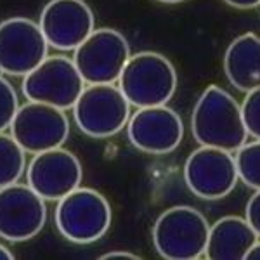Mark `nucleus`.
<instances>
[{
  "instance_id": "1",
  "label": "nucleus",
  "mask_w": 260,
  "mask_h": 260,
  "mask_svg": "<svg viewBox=\"0 0 260 260\" xmlns=\"http://www.w3.org/2000/svg\"><path fill=\"white\" fill-rule=\"evenodd\" d=\"M191 130L200 146L238 151L248 139L241 106L219 85H210L200 95L191 116Z\"/></svg>"
},
{
  "instance_id": "2",
  "label": "nucleus",
  "mask_w": 260,
  "mask_h": 260,
  "mask_svg": "<svg viewBox=\"0 0 260 260\" xmlns=\"http://www.w3.org/2000/svg\"><path fill=\"white\" fill-rule=\"evenodd\" d=\"M118 87L130 106H163L177 90V71L163 54L144 50L128 57Z\"/></svg>"
},
{
  "instance_id": "3",
  "label": "nucleus",
  "mask_w": 260,
  "mask_h": 260,
  "mask_svg": "<svg viewBox=\"0 0 260 260\" xmlns=\"http://www.w3.org/2000/svg\"><path fill=\"white\" fill-rule=\"evenodd\" d=\"M210 224L200 210L187 205L170 207L154 222L153 243L163 258L194 260L205 255Z\"/></svg>"
},
{
  "instance_id": "4",
  "label": "nucleus",
  "mask_w": 260,
  "mask_h": 260,
  "mask_svg": "<svg viewBox=\"0 0 260 260\" xmlns=\"http://www.w3.org/2000/svg\"><path fill=\"white\" fill-rule=\"evenodd\" d=\"M56 225L71 243L89 245L101 240L111 225V207L101 192L90 187H77L59 200Z\"/></svg>"
},
{
  "instance_id": "5",
  "label": "nucleus",
  "mask_w": 260,
  "mask_h": 260,
  "mask_svg": "<svg viewBox=\"0 0 260 260\" xmlns=\"http://www.w3.org/2000/svg\"><path fill=\"white\" fill-rule=\"evenodd\" d=\"M73 116L85 136L106 139L128 123L130 103L113 83H90L75 103Z\"/></svg>"
},
{
  "instance_id": "6",
  "label": "nucleus",
  "mask_w": 260,
  "mask_h": 260,
  "mask_svg": "<svg viewBox=\"0 0 260 260\" xmlns=\"http://www.w3.org/2000/svg\"><path fill=\"white\" fill-rule=\"evenodd\" d=\"M85 89V80L73 59L66 56H47L23 78V94L28 101L44 103L59 110H73Z\"/></svg>"
},
{
  "instance_id": "7",
  "label": "nucleus",
  "mask_w": 260,
  "mask_h": 260,
  "mask_svg": "<svg viewBox=\"0 0 260 260\" xmlns=\"http://www.w3.org/2000/svg\"><path fill=\"white\" fill-rule=\"evenodd\" d=\"M130 45L120 31L99 28L82 42L73 54V62L85 83H115L127 64Z\"/></svg>"
},
{
  "instance_id": "8",
  "label": "nucleus",
  "mask_w": 260,
  "mask_h": 260,
  "mask_svg": "<svg viewBox=\"0 0 260 260\" xmlns=\"http://www.w3.org/2000/svg\"><path fill=\"white\" fill-rule=\"evenodd\" d=\"M11 136L26 153L37 154L61 148L70 136V121L59 108L28 101L16 111Z\"/></svg>"
},
{
  "instance_id": "9",
  "label": "nucleus",
  "mask_w": 260,
  "mask_h": 260,
  "mask_svg": "<svg viewBox=\"0 0 260 260\" xmlns=\"http://www.w3.org/2000/svg\"><path fill=\"white\" fill-rule=\"evenodd\" d=\"M184 180L198 198L220 200L228 196L240 180L236 158L228 149L201 146L186 160Z\"/></svg>"
},
{
  "instance_id": "10",
  "label": "nucleus",
  "mask_w": 260,
  "mask_h": 260,
  "mask_svg": "<svg viewBox=\"0 0 260 260\" xmlns=\"http://www.w3.org/2000/svg\"><path fill=\"white\" fill-rule=\"evenodd\" d=\"M49 56V44L40 24L26 18H11L0 23V71L26 77Z\"/></svg>"
},
{
  "instance_id": "11",
  "label": "nucleus",
  "mask_w": 260,
  "mask_h": 260,
  "mask_svg": "<svg viewBox=\"0 0 260 260\" xmlns=\"http://www.w3.org/2000/svg\"><path fill=\"white\" fill-rule=\"evenodd\" d=\"M44 198L24 184L0 189V238L12 243L26 241L40 233L47 219Z\"/></svg>"
},
{
  "instance_id": "12",
  "label": "nucleus",
  "mask_w": 260,
  "mask_h": 260,
  "mask_svg": "<svg viewBox=\"0 0 260 260\" xmlns=\"http://www.w3.org/2000/svg\"><path fill=\"white\" fill-rule=\"evenodd\" d=\"M40 30L57 50H75L95 30L94 12L85 0H50L40 14Z\"/></svg>"
},
{
  "instance_id": "13",
  "label": "nucleus",
  "mask_w": 260,
  "mask_h": 260,
  "mask_svg": "<svg viewBox=\"0 0 260 260\" xmlns=\"http://www.w3.org/2000/svg\"><path fill=\"white\" fill-rule=\"evenodd\" d=\"M82 177L80 160L62 148L37 153L26 169L28 186L49 201H59L80 187Z\"/></svg>"
},
{
  "instance_id": "14",
  "label": "nucleus",
  "mask_w": 260,
  "mask_h": 260,
  "mask_svg": "<svg viewBox=\"0 0 260 260\" xmlns=\"http://www.w3.org/2000/svg\"><path fill=\"white\" fill-rule=\"evenodd\" d=\"M128 139L142 153L167 154L177 149L184 137L182 118L167 104L137 108L127 123Z\"/></svg>"
},
{
  "instance_id": "15",
  "label": "nucleus",
  "mask_w": 260,
  "mask_h": 260,
  "mask_svg": "<svg viewBox=\"0 0 260 260\" xmlns=\"http://www.w3.org/2000/svg\"><path fill=\"white\" fill-rule=\"evenodd\" d=\"M257 240L258 234L251 229L246 219L233 215L222 217L210 225L205 257L210 260H245Z\"/></svg>"
},
{
  "instance_id": "16",
  "label": "nucleus",
  "mask_w": 260,
  "mask_h": 260,
  "mask_svg": "<svg viewBox=\"0 0 260 260\" xmlns=\"http://www.w3.org/2000/svg\"><path fill=\"white\" fill-rule=\"evenodd\" d=\"M224 71L231 85L240 92L260 87V37L245 33L231 42L224 54Z\"/></svg>"
},
{
  "instance_id": "17",
  "label": "nucleus",
  "mask_w": 260,
  "mask_h": 260,
  "mask_svg": "<svg viewBox=\"0 0 260 260\" xmlns=\"http://www.w3.org/2000/svg\"><path fill=\"white\" fill-rule=\"evenodd\" d=\"M26 167V151L12 136L0 132V189L18 182Z\"/></svg>"
},
{
  "instance_id": "18",
  "label": "nucleus",
  "mask_w": 260,
  "mask_h": 260,
  "mask_svg": "<svg viewBox=\"0 0 260 260\" xmlns=\"http://www.w3.org/2000/svg\"><path fill=\"white\" fill-rule=\"evenodd\" d=\"M236 167L240 180L248 187L260 189V141L246 142L236 151Z\"/></svg>"
},
{
  "instance_id": "19",
  "label": "nucleus",
  "mask_w": 260,
  "mask_h": 260,
  "mask_svg": "<svg viewBox=\"0 0 260 260\" xmlns=\"http://www.w3.org/2000/svg\"><path fill=\"white\" fill-rule=\"evenodd\" d=\"M18 108V94L12 83L7 78L0 77V132L11 127Z\"/></svg>"
},
{
  "instance_id": "20",
  "label": "nucleus",
  "mask_w": 260,
  "mask_h": 260,
  "mask_svg": "<svg viewBox=\"0 0 260 260\" xmlns=\"http://www.w3.org/2000/svg\"><path fill=\"white\" fill-rule=\"evenodd\" d=\"M241 111L248 136L260 141V87L246 94L241 104Z\"/></svg>"
},
{
  "instance_id": "21",
  "label": "nucleus",
  "mask_w": 260,
  "mask_h": 260,
  "mask_svg": "<svg viewBox=\"0 0 260 260\" xmlns=\"http://www.w3.org/2000/svg\"><path fill=\"white\" fill-rule=\"evenodd\" d=\"M245 213H246V220H248V224L251 225V229H253L260 238V189H257V192L248 200Z\"/></svg>"
},
{
  "instance_id": "22",
  "label": "nucleus",
  "mask_w": 260,
  "mask_h": 260,
  "mask_svg": "<svg viewBox=\"0 0 260 260\" xmlns=\"http://www.w3.org/2000/svg\"><path fill=\"white\" fill-rule=\"evenodd\" d=\"M103 260H113V258H125V260H139L141 257L136 253H132V251H125V250H115V251H108V253H104Z\"/></svg>"
},
{
  "instance_id": "23",
  "label": "nucleus",
  "mask_w": 260,
  "mask_h": 260,
  "mask_svg": "<svg viewBox=\"0 0 260 260\" xmlns=\"http://www.w3.org/2000/svg\"><path fill=\"white\" fill-rule=\"evenodd\" d=\"M224 2L236 9H253V7L260 6V0H224Z\"/></svg>"
},
{
  "instance_id": "24",
  "label": "nucleus",
  "mask_w": 260,
  "mask_h": 260,
  "mask_svg": "<svg viewBox=\"0 0 260 260\" xmlns=\"http://www.w3.org/2000/svg\"><path fill=\"white\" fill-rule=\"evenodd\" d=\"M246 260H260V240H257V243L250 248Z\"/></svg>"
},
{
  "instance_id": "25",
  "label": "nucleus",
  "mask_w": 260,
  "mask_h": 260,
  "mask_svg": "<svg viewBox=\"0 0 260 260\" xmlns=\"http://www.w3.org/2000/svg\"><path fill=\"white\" fill-rule=\"evenodd\" d=\"M12 258H14L12 251L7 248V246L0 245V260H12Z\"/></svg>"
},
{
  "instance_id": "26",
  "label": "nucleus",
  "mask_w": 260,
  "mask_h": 260,
  "mask_svg": "<svg viewBox=\"0 0 260 260\" xmlns=\"http://www.w3.org/2000/svg\"><path fill=\"white\" fill-rule=\"evenodd\" d=\"M158 2H163V4H179V2H184V0H158Z\"/></svg>"
}]
</instances>
